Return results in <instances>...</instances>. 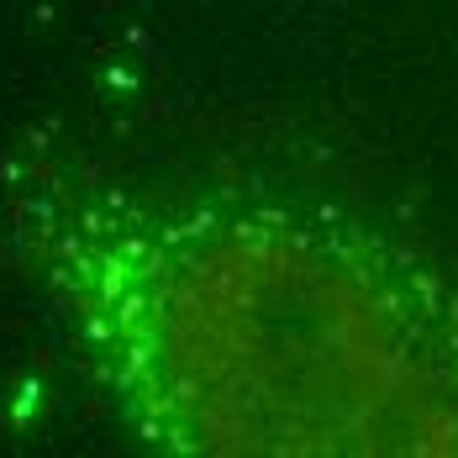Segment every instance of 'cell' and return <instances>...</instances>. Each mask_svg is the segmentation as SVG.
Wrapping results in <instances>:
<instances>
[{
    "label": "cell",
    "mask_w": 458,
    "mask_h": 458,
    "mask_svg": "<svg viewBox=\"0 0 458 458\" xmlns=\"http://www.w3.org/2000/svg\"><path fill=\"white\" fill-rule=\"evenodd\" d=\"M64 279L174 448L458 458V284L343 211L85 222Z\"/></svg>",
    "instance_id": "1"
}]
</instances>
